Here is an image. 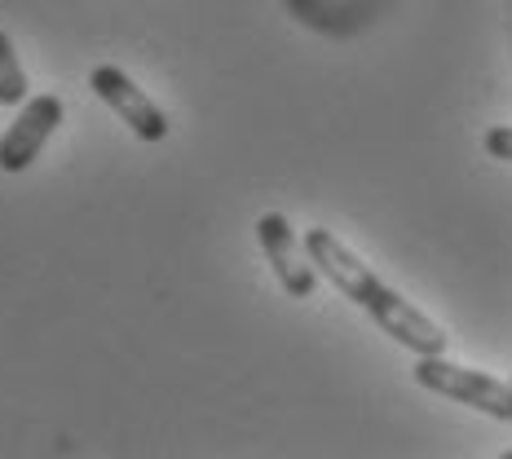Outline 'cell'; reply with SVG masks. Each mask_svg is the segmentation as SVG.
<instances>
[{"instance_id": "1", "label": "cell", "mask_w": 512, "mask_h": 459, "mask_svg": "<svg viewBox=\"0 0 512 459\" xmlns=\"http://www.w3.org/2000/svg\"><path fill=\"white\" fill-rule=\"evenodd\" d=\"M305 252H309V261H314L318 270H323L327 279L345 292V301L367 309V318L380 327L384 336H393L402 349H411V354H446V332L442 327H437L424 309L402 301L389 283H380L376 274H371V265L362 261L358 252H349L332 230H323V226L309 230L305 234Z\"/></svg>"}, {"instance_id": "2", "label": "cell", "mask_w": 512, "mask_h": 459, "mask_svg": "<svg viewBox=\"0 0 512 459\" xmlns=\"http://www.w3.org/2000/svg\"><path fill=\"white\" fill-rule=\"evenodd\" d=\"M415 384L429 393H442L451 402L490 415V420L512 424V380H495L477 367L446 362L442 354H415Z\"/></svg>"}, {"instance_id": "3", "label": "cell", "mask_w": 512, "mask_h": 459, "mask_svg": "<svg viewBox=\"0 0 512 459\" xmlns=\"http://www.w3.org/2000/svg\"><path fill=\"white\" fill-rule=\"evenodd\" d=\"M62 124V98L58 93H36L23 102L18 120L0 133V173H27L36 164V155L45 151V142L58 133Z\"/></svg>"}, {"instance_id": "4", "label": "cell", "mask_w": 512, "mask_h": 459, "mask_svg": "<svg viewBox=\"0 0 512 459\" xmlns=\"http://www.w3.org/2000/svg\"><path fill=\"white\" fill-rule=\"evenodd\" d=\"M89 89L98 93V98L111 106L120 120L133 128L142 142H164L168 137V115L159 111V102H151L142 89L133 84L124 67H111V62H102V67L89 71Z\"/></svg>"}, {"instance_id": "5", "label": "cell", "mask_w": 512, "mask_h": 459, "mask_svg": "<svg viewBox=\"0 0 512 459\" xmlns=\"http://www.w3.org/2000/svg\"><path fill=\"white\" fill-rule=\"evenodd\" d=\"M256 239H261L265 261H270L274 274H279L283 292L296 296V301H309V296L318 292V265L309 261L305 243L296 239V230L287 226L283 212H265V217L256 221Z\"/></svg>"}, {"instance_id": "6", "label": "cell", "mask_w": 512, "mask_h": 459, "mask_svg": "<svg viewBox=\"0 0 512 459\" xmlns=\"http://www.w3.org/2000/svg\"><path fill=\"white\" fill-rule=\"evenodd\" d=\"M27 102V71L14 53V40L0 31V106H23Z\"/></svg>"}, {"instance_id": "7", "label": "cell", "mask_w": 512, "mask_h": 459, "mask_svg": "<svg viewBox=\"0 0 512 459\" xmlns=\"http://www.w3.org/2000/svg\"><path fill=\"white\" fill-rule=\"evenodd\" d=\"M486 155L512 164V124H495V128H490V133H486Z\"/></svg>"}]
</instances>
